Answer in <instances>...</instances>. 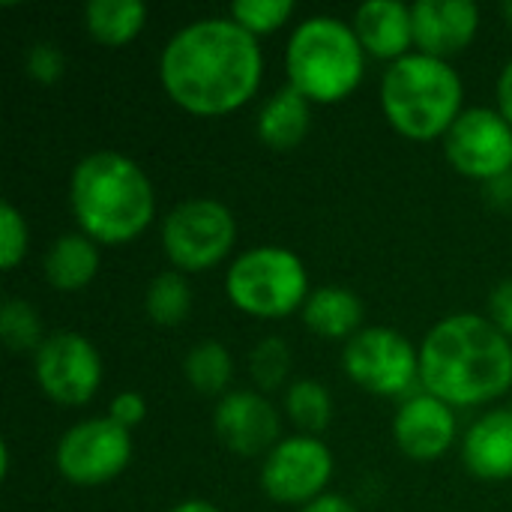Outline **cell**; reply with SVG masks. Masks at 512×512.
Returning <instances> with one entry per match:
<instances>
[{
    "label": "cell",
    "mask_w": 512,
    "mask_h": 512,
    "mask_svg": "<svg viewBox=\"0 0 512 512\" xmlns=\"http://www.w3.org/2000/svg\"><path fill=\"white\" fill-rule=\"evenodd\" d=\"M264 75L258 39L231 15L198 18L177 30L159 54V81L174 105L198 117H222L246 105Z\"/></svg>",
    "instance_id": "6da1fadb"
},
{
    "label": "cell",
    "mask_w": 512,
    "mask_h": 512,
    "mask_svg": "<svg viewBox=\"0 0 512 512\" xmlns=\"http://www.w3.org/2000/svg\"><path fill=\"white\" fill-rule=\"evenodd\" d=\"M420 384L450 408L501 399L512 387L510 336L471 312L438 321L420 345Z\"/></svg>",
    "instance_id": "7a4b0ae2"
},
{
    "label": "cell",
    "mask_w": 512,
    "mask_h": 512,
    "mask_svg": "<svg viewBox=\"0 0 512 512\" xmlns=\"http://www.w3.org/2000/svg\"><path fill=\"white\" fill-rule=\"evenodd\" d=\"M69 207L81 234L93 243L123 246L141 237L153 222L156 195L135 159L117 150H96L72 171Z\"/></svg>",
    "instance_id": "3957f363"
},
{
    "label": "cell",
    "mask_w": 512,
    "mask_h": 512,
    "mask_svg": "<svg viewBox=\"0 0 512 512\" xmlns=\"http://www.w3.org/2000/svg\"><path fill=\"white\" fill-rule=\"evenodd\" d=\"M465 87L450 60L420 51L390 63L381 81V108L390 126L411 141L444 138L462 117Z\"/></svg>",
    "instance_id": "277c9868"
},
{
    "label": "cell",
    "mask_w": 512,
    "mask_h": 512,
    "mask_svg": "<svg viewBox=\"0 0 512 512\" xmlns=\"http://www.w3.org/2000/svg\"><path fill=\"white\" fill-rule=\"evenodd\" d=\"M288 84L312 105L348 99L366 72V51L354 24L333 15H312L294 27L285 51Z\"/></svg>",
    "instance_id": "5b68a950"
},
{
    "label": "cell",
    "mask_w": 512,
    "mask_h": 512,
    "mask_svg": "<svg viewBox=\"0 0 512 512\" xmlns=\"http://www.w3.org/2000/svg\"><path fill=\"white\" fill-rule=\"evenodd\" d=\"M225 294L249 318L279 321L309 300V273L303 261L282 246H255L231 261Z\"/></svg>",
    "instance_id": "8992f818"
},
{
    "label": "cell",
    "mask_w": 512,
    "mask_h": 512,
    "mask_svg": "<svg viewBox=\"0 0 512 512\" xmlns=\"http://www.w3.org/2000/svg\"><path fill=\"white\" fill-rule=\"evenodd\" d=\"M237 240L234 213L216 198H189L162 222V249L180 273H204L228 258Z\"/></svg>",
    "instance_id": "52a82bcc"
},
{
    "label": "cell",
    "mask_w": 512,
    "mask_h": 512,
    "mask_svg": "<svg viewBox=\"0 0 512 512\" xmlns=\"http://www.w3.org/2000/svg\"><path fill=\"white\" fill-rule=\"evenodd\" d=\"M132 462V435L111 417L75 423L57 441L54 465L72 486L93 489L117 480Z\"/></svg>",
    "instance_id": "ba28073f"
},
{
    "label": "cell",
    "mask_w": 512,
    "mask_h": 512,
    "mask_svg": "<svg viewBox=\"0 0 512 512\" xmlns=\"http://www.w3.org/2000/svg\"><path fill=\"white\" fill-rule=\"evenodd\" d=\"M345 375L375 396H405L420 381V348L393 327H363L342 354Z\"/></svg>",
    "instance_id": "9c48e42d"
},
{
    "label": "cell",
    "mask_w": 512,
    "mask_h": 512,
    "mask_svg": "<svg viewBox=\"0 0 512 512\" xmlns=\"http://www.w3.org/2000/svg\"><path fill=\"white\" fill-rule=\"evenodd\" d=\"M33 375L39 390L66 408L87 405L102 384V357L96 345L72 330L45 336L33 357Z\"/></svg>",
    "instance_id": "30bf717a"
},
{
    "label": "cell",
    "mask_w": 512,
    "mask_h": 512,
    "mask_svg": "<svg viewBox=\"0 0 512 512\" xmlns=\"http://www.w3.org/2000/svg\"><path fill=\"white\" fill-rule=\"evenodd\" d=\"M333 477V453L315 435L282 438L261 468V489L270 501L285 507H306L324 495Z\"/></svg>",
    "instance_id": "8fae6325"
},
{
    "label": "cell",
    "mask_w": 512,
    "mask_h": 512,
    "mask_svg": "<svg viewBox=\"0 0 512 512\" xmlns=\"http://www.w3.org/2000/svg\"><path fill=\"white\" fill-rule=\"evenodd\" d=\"M447 162L471 180L492 183L512 174V126L495 108H468L444 135Z\"/></svg>",
    "instance_id": "7c38bea8"
},
{
    "label": "cell",
    "mask_w": 512,
    "mask_h": 512,
    "mask_svg": "<svg viewBox=\"0 0 512 512\" xmlns=\"http://www.w3.org/2000/svg\"><path fill=\"white\" fill-rule=\"evenodd\" d=\"M216 438L234 456H261L279 444V414L276 408L255 390H234L225 393L213 414Z\"/></svg>",
    "instance_id": "4fadbf2b"
},
{
    "label": "cell",
    "mask_w": 512,
    "mask_h": 512,
    "mask_svg": "<svg viewBox=\"0 0 512 512\" xmlns=\"http://www.w3.org/2000/svg\"><path fill=\"white\" fill-rule=\"evenodd\" d=\"M396 447L414 462H435L456 444V414L447 402L417 393L405 399L393 417Z\"/></svg>",
    "instance_id": "5bb4252c"
},
{
    "label": "cell",
    "mask_w": 512,
    "mask_h": 512,
    "mask_svg": "<svg viewBox=\"0 0 512 512\" xmlns=\"http://www.w3.org/2000/svg\"><path fill=\"white\" fill-rule=\"evenodd\" d=\"M414 15V45L420 54L450 60L465 51L480 30V9L471 0H417Z\"/></svg>",
    "instance_id": "9a60e30c"
},
{
    "label": "cell",
    "mask_w": 512,
    "mask_h": 512,
    "mask_svg": "<svg viewBox=\"0 0 512 512\" xmlns=\"http://www.w3.org/2000/svg\"><path fill=\"white\" fill-rule=\"evenodd\" d=\"M462 462L483 483L512 480V408L486 411L462 441Z\"/></svg>",
    "instance_id": "2e32d148"
},
{
    "label": "cell",
    "mask_w": 512,
    "mask_h": 512,
    "mask_svg": "<svg viewBox=\"0 0 512 512\" xmlns=\"http://www.w3.org/2000/svg\"><path fill=\"white\" fill-rule=\"evenodd\" d=\"M354 33L366 54L378 60H402L414 45L411 6L399 0H369L354 12Z\"/></svg>",
    "instance_id": "e0dca14e"
},
{
    "label": "cell",
    "mask_w": 512,
    "mask_h": 512,
    "mask_svg": "<svg viewBox=\"0 0 512 512\" xmlns=\"http://www.w3.org/2000/svg\"><path fill=\"white\" fill-rule=\"evenodd\" d=\"M312 126V102L291 84L279 87L258 114V138L270 150H294Z\"/></svg>",
    "instance_id": "ac0fdd59"
},
{
    "label": "cell",
    "mask_w": 512,
    "mask_h": 512,
    "mask_svg": "<svg viewBox=\"0 0 512 512\" xmlns=\"http://www.w3.org/2000/svg\"><path fill=\"white\" fill-rule=\"evenodd\" d=\"M42 273L54 291H81L99 273V243L87 234H63L51 243L42 261Z\"/></svg>",
    "instance_id": "d6986e66"
},
{
    "label": "cell",
    "mask_w": 512,
    "mask_h": 512,
    "mask_svg": "<svg viewBox=\"0 0 512 512\" xmlns=\"http://www.w3.org/2000/svg\"><path fill=\"white\" fill-rule=\"evenodd\" d=\"M300 312H303V324L321 339H354L363 324L360 297L339 285L315 288Z\"/></svg>",
    "instance_id": "ffe728a7"
},
{
    "label": "cell",
    "mask_w": 512,
    "mask_h": 512,
    "mask_svg": "<svg viewBox=\"0 0 512 512\" xmlns=\"http://www.w3.org/2000/svg\"><path fill=\"white\" fill-rule=\"evenodd\" d=\"M147 21V6L138 0H90L84 6V27L90 39L108 48L129 45Z\"/></svg>",
    "instance_id": "44dd1931"
},
{
    "label": "cell",
    "mask_w": 512,
    "mask_h": 512,
    "mask_svg": "<svg viewBox=\"0 0 512 512\" xmlns=\"http://www.w3.org/2000/svg\"><path fill=\"white\" fill-rule=\"evenodd\" d=\"M183 375L192 384V390L204 396L225 393L234 378V360L222 342H201L195 345L183 360Z\"/></svg>",
    "instance_id": "7402d4cb"
},
{
    "label": "cell",
    "mask_w": 512,
    "mask_h": 512,
    "mask_svg": "<svg viewBox=\"0 0 512 512\" xmlns=\"http://www.w3.org/2000/svg\"><path fill=\"white\" fill-rule=\"evenodd\" d=\"M144 309L153 324L159 327H177L180 321L189 318L192 309V288L180 270H165L159 273L144 297Z\"/></svg>",
    "instance_id": "603a6c76"
},
{
    "label": "cell",
    "mask_w": 512,
    "mask_h": 512,
    "mask_svg": "<svg viewBox=\"0 0 512 512\" xmlns=\"http://www.w3.org/2000/svg\"><path fill=\"white\" fill-rule=\"evenodd\" d=\"M285 411L300 435H318L333 420V399L321 381H294L285 393Z\"/></svg>",
    "instance_id": "cb8c5ba5"
},
{
    "label": "cell",
    "mask_w": 512,
    "mask_h": 512,
    "mask_svg": "<svg viewBox=\"0 0 512 512\" xmlns=\"http://www.w3.org/2000/svg\"><path fill=\"white\" fill-rule=\"evenodd\" d=\"M0 339L12 351H39L45 342L42 321L27 300H3L0 306Z\"/></svg>",
    "instance_id": "d4e9b609"
},
{
    "label": "cell",
    "mask_w": 512,
    "mask_h": 512,
    "mask_svg": "<svg viewBox=\"0 0 512 512\" xmlns=\"http://www.w3.org/2000/svg\"><path fill=\"white\" fill-rule=\"evenodd\" d=\"M249 372H252V381H255L261 390H276V387H282L285 378L291 375V348H288V342L279 339V336L261 339V342L252 348Z\"/></svg>",
    "instance_id": "484cf974"
},
{
    "label": "cell",
    "mask_w": 512,
    "mask_h": 512,
    "mask_svg": "<svg viewBox=\"0 0 512 512\" xmlns=\"http://www.w3.org/2000/svg\"><path fill=\"white\" fill-rule=\"evenodd\" d=\"M291 15H294L291 0H237V3H231V18L255 39L276 33L279 27L288 24Z\"/></svg>",
    "instance_id": "4316f807"
},
{
    "label": "cell",
    "mask_w": 512,
    "mask_h": 512,
    "mask_svg": "<svg viewBox=\"0 0 512 512\" xmlns=\"http://www.w3.org/2000/svg\"><path fill=\"white\" fill-rule=\"evenodd\" d=\"M27 222L15 204H0V267L12 270L27 255Z\"/></svg>",
    "instance_id": "83f0119b"
},
{
    "label": "cell",
    "mask_w": 512,
    "mask_h": 512,
    "mask_svg": "<svg viewBox=\"0 0 512 512\" xmlns=\"http://www.w3.org/2000/svg\"><path fill=\"white\" fill-rule=\"evenodd\" d=\"M27 75L39 84H57L66 69V57L54 42H36L27 51Z\"/></svg>",
    "instance_id": "f1b7e54d"
},
{
    "label": "cell",
    "mask_w": 512,
    "mask_h": 512,
    "mask_svg": "<svg viewBox=\"0 0 512 512\" xmlns=\"http://www.w3.org/2000/svg\"><path fill=\"white\" fill-rule=\"evenodd\" d=\"M108 417H111L114 423H120L123 429H132V426H138V423L147 417V402H144V396L126 390V393H120V396L111 399Z\"/></svg>",
    "instance_id": "f546056e"
},
{
    "label": "cell",
    "mask_w": 512,
    "mask_h": 512,
    "mask_svg": "<svg viewBox=\"0 0 512 512\" xmlns=\"http://www.w3.org/2000/svg\"><path fill=\"white\" fill-rule=\"evenodd\" d=\"M489 318L492 324L512 339V279L501 282L489 297Z\"/></svg>",
    "instance_id": "4dcf8cb0"
},
{
    "label": "cell",
    "mask_w": 512,
    "mask_h": 512,
    "mask_svg": "<svg viewBox=\"0 0 512 512\" xmlns=\"http://www.w3.org/2000/svg\"><path fill=\"white\" fill-rule=\"evenodd\" d=\"M300 512H360L345 495H321V498H315L312 504H306V507H300Z\"/></svg>",
    "instance_id": "1f68e13d"
},
{
    "label": "cell",
    "mask_w": 512,
    "mask_h": 512,
    "mask_svg": "<svg viewBox=\"0 0 512 512\" xmlns=\"http://www.w3.org/2000/svg\"><path fill=\"white\" fill-rule=\"evenodd\" d=\"M498 111L512 126V60L504 66V72L498 78Z\"/></svg>",
    "instance_id": "d6a6232c"
},
{
    "label": "cell",
    "mask_w": 512,
    "mask_h": 512,
    "mask_svg": "<svg viewBox=\"0 0 512 512\" xmlns=\"http://www.w3.org/2000/svg\"><path fill=\"white\" fill-rule=\"evenodd\" d=\"M489 198L492 201H498V204H512V174L507 177H498V180H492L489 183Z\"/></svg>",
    "instance_id": "836d02e7"
},
{
    "label": "cell",
    "mask_w": 512,
    "mask_h": 512,
    "mask_svg": "<svg viewBox=\"0 0 512 512\" xmlns=\"http://www.w3.org/2000/svg\"><path fill=\"white\" fill-rule=\"evenodd\" d=\"M171 512H222L216 504L210 501H201V498H192V501H180Z\"/></svg>",
    "instance_id": "e575fe53"
},
{
    "label": "cell",
    "mask_w": 512,
    "mask_h": 512,
    "mask_svg": "<svg viewBox=\"0 0 512 512\" xmlns=\"http://www.w3.org/2000/svg\"><path fill=\"white\" fill-rule=\"evenodd\" d=\"M504 18L512 24V3H504Z\"/></svg>",
    "instance_id": "d590c367"
}]
</instances>
